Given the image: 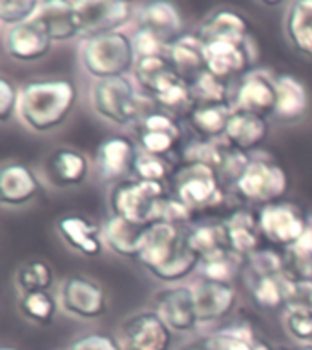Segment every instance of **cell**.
<instances>
[{
	"label": "cell",
	"mask_w": 312,
	"mask_h": 350,
	"mask_svg": "<svg viewBox=\"0 0 312 350\" xmlns=\"http://www.w3.org/2000/svg\"><path fill=\"white\" fill-rule=\"evenodd\" d=\"M137 261L153 278L164 283H177L201 265L188 245L186 232L181 226L163 221L148 224L144 245Z\"/></svg>",
	"instance_id": "cell-1"
},
{
	"label": "cell",
	"mask_w": 312,
	"mask_h": 350,
	"mask_svg": "<svg viewBox=\"0 0 312 350\" xmlns=\"http://www.w3.org/2000/svg\"><path fill=\"white\" fill-rule=\"evenodd\" d=\"M77 104V88L66 79L31 81L21 88L18 117L37 133L59 128Z\"/></svg>",
	"instance_id": "cell-2"
},
{
	"label": "cell",
	"mask_w": 312,
	"mask_h": 350,
	"mask_svg": "<svg viewBox=\"0 0 312 350\" xmlns=\"http://www.w3.org/2000/svg\"><path fill=\"white\" fill-rule=\"evenodd\" d=\"M92 106L112 124H135L153 111L150 97H142L135 90V84L128 77H115L97 81L92 88Z\"/></svg>",
	"instance_id": "cell-3"
},
{
	"label": "cell",
	"mask_w": 312,
	"mask_h": 350,
	"mask_svg": "<svg viewBox=\"0 0 312 350\" xmlns=\"http://www.w3.org/2000/svg\"><path fill=\"white\" fill-rule=\"evenodd\" d=\"M81 62L88 75L97 81L126 77L137 64L131 37L114 31L86 38L81 46Z\"/></svg>",
	"instance_id": "cell-4"
},
{
	"label": "cell",
	"mask_w": 312,
	"mask_h": 350,
	"mask_svg": "<svg viewBox=\"0 0 312 350\" xmlns=\"http://www.w3.org/2000/svg\"><path fill=\"white\" fill-rule=\"evenodd\" d=\"M172 196L185 202L192 212L218 208L224 201L223 180L210 166L185 163L172 175Z\"/></svg>",
	"instance_id": "cell-5"
},
{
	"label": "cell",
	"mask_w": 312,
	"mask_h": 350,
	"mask_svg": "<svg viewBox=\"0 0 312 350\" xmlns=\"http://www.w3.org/2000/svg\"><path fill=\"white\" fill-rule=\"evenodd\" d=\"M168 196L161 183H148L141 179H126L117 183L109 191V208L117 217H122L133 224L155 223L157 208Z\"/></svg>",
	"instance_id": "cell-6"
},
{
	"label": "cell",
	"mask_w": 312,
	"mask_h": 350,
	"mask_svg": "<svg viewBox=\"0 0 312 350\" xmlns=\"http://www.w3.org/2000/svg\"><path fill=\"white\" fill-rule=\"evenodd\" d=\"M289 175L270 159H248V163L234 180L235 191L254 204H272L289 191Z\"/></svg>",
	"instance_id": "cell-7"
},
{
	"label": "cell",
	"mask_w": 312,
	"mask_h": 350,
	"mask_svg": "<svg viewBox=\"0 0 312 350\" xmlns=\"http://www.w3.org/2000/svg\"><path fill=\"white\" fill-rule=\"evenodd\" d=\"M207 70L229 82L234 77H245L254 71L257 60L256 44L246 38H218L205 42Z\"/></svg>",
	"instance_id": "cell-8"
},
{
	"label": "cell",
	"mask_w": 312,
	"mask_h": 350,
	"mask_svg": "<svg viewBox=\"0 0 312 350\" xmlns=\"http://www.w3.org/2000/svg\"><path fill=\"white\" fill-rule=\"evenodd\" d=\"M257 219L263 239H267L274 246H281L285 250L294 246L303 237L311 217L296 202L278 201L261 206Z\"/></svg>",
	"instance_id": "cell-9"
},
{
	"label": "cell",
	"mask_w": 312,
	"mask_h": 350,
	"mask_svg": "<svg viewBox=\"0 0 312 350\" xmlns=\"http://www.w3.org/2000/svg\"><path fill=\"white\" fill-rule=\"evenodd\" d=\"M73 10L82 40L119 31L135 15L130 2L125 0H73Z\"/></svg>",
	"instance_id": "cell-10"
},
{
	"label": "cell",
	"mask_w": 312,
	"mask_h": 350,
	"mask_svg": "<svg viewBox=\"0 0 312 350\" xmlns=\"http://www.w3.org/2000/svg\"><path fill=\"white\" fill-rule=\"evenodd\" d=\"M59 303L70 316L97 319L108 310V297L97 281L86 275H71L62 283Z\"/></svg>",
	"instance_id": "cell-11"
},
{
	"label": "cell",
	"mask_w": 312,
	"mask_h": 350,
	"mask_svg": "<svg viewBox=\"0 0 312 350\" xmlns=\"http://www.w3.org/2000/svg\"><path fill=\"white\" fill-rule=\"evenodd\" d=\"M276 103H278L276 79L265 71L257 70L241 77L230 97V106L235 111H248L265 119L268 115H274Z\"/></svg>",
	"instance_id": "cell-12"
},
{
	"label": "cell",
	"mask_w": 312,
	"mask_h": 350,
	"mask_svg": "<svg viewBox=\"0 0 312 350\" xmlns=\"http://www.w3.org/2000/svg\"><path fill=\"white\" fill-rule=\"evenodd\" d=\"M125 350H170L174 332L155 312H141L122 325Z\"/></svg>",
	"instance_id": "cell-13"
},
{
	"label": "cell",
	"mask_w": 312,
	"mask_h": 350,
	"mask_svg": "<svg viewBox=\"0 0 312 350\" xmlns=\"http://www.w3.org/2000/svg\"><path fill=\"white\" fill-rule=\"evenodd\" d=\"M137 124L141 152L148 155L166 157L183 137L179 120L175 119V115L163 109H153L152 113H148Z\"/></svg>",
	"instance_id": "cell-14"
},
{
	"label": "cell",
	"mask_w": 312,
	"mask_h": 350,
	"mask_svg": "<svg viewBox=\"0 0 312 350\" xmlns=\"http://www.w3.org/2000/svg\"><path fill=\"white\" fill-rule=\"evenodd\" d=\"M139 153L141 152L137 150L135 142L128 137H109L101 142L95 155L99 177L106 183H122L135 172Z\"/></svg>",
	"instance_id": "cell-15"
},
{
	"label": "cell",
	"mask_w": 312,
	"mask_h": 350,
	"mask_svg": "<svg viewBox=\"0 0 312 350\" xmlns=\"http://www.w3.org/2000/svg\"><path fill=\"white\" fill-rule=\"evenodd\" d=\"M155 314L172 332L186 334L199 325L192 286H172L155 295Z\"/></svg>",
	"instance_id": "cell-16"
},
{
	"label": "cell",
	"mask_w": 312,
	"mask_h": 350,
	"mask_svg": "<svg viewBox=\"0 0 312 350\" xmlns=\"http://www.w3.org/2000/svg\"><path fill=\"white\" fill-rule=\"evenodd\" d=\"M51 37L37 16L21 26L8 27L4 35V48L13 60L37 62L51 49Z\"/></svg>",
	"instance_id": "cell-17"
},
{
	"label": "cell",
	"mask_w": 312,
	"mask_h": 350,
	"mask_svg": "<svg viewBox=\"0 0 312 350\" xmlns=\"http://www.w3.org/2000/svg\"><path fill=\"white\" fill-rule=\"evenodd\" d=\"M192 290H194L199 325H212L229 317L237 301L234 284L213 283L201 279L192 286Z\"/></svg>",
	"instance_id": "cell-18"
},
{
	"label": "cell",
	"mask_w": 312,
	"mask_h": 350,
	"mask_svg": "<svg viewBox=\"0 0 312 350\" xmlns=\"http://www.w3.org/2000/svg\"><path fill=\"white\" fill-rule=\"evenodd\" d=\"M90 172V161L84 153L73 148L55 150L44 163V174L53 186L70 188L81 185Z\"/></svg>",
	"instance_id": "cell-19"
},
{
	"label": "cell",
	"mask_w": 312,
	"mask_h": 350,
	"mask_svg": "<svg viewBox=\"0 0 312 350\" xmlns=\"http://www.w3.org/2000/svg\"><path fill=\"white\" fill-rule=\"evenodd\" d=\"M146 226L142 224H133L117 215H109L103 224V239L104 245L109 250L126 259H139V254L144 245L146 237Z\"/></svg>",
	"instance_id": "cell-20"
},
{
	"label": "cell",
	"mask_w": 312,
	"mask_h": 350,
	"mask_svg": "<svg viewBox=\"0 0 312 350\" xmlns=\"http://www.w3.org/2000/svg\"><path fill=\"white\" fill-rule=\"evenodd\" d=\"M60 237L75 252L86 257H97L104 245L103 228L95 224L92 219L82 215H64L57 223Z\"/></svg>",
	"instance_id": "cell-21"
},
{
	"label": "cell",
	"mask_w": 312,
	"mask_h": 350,
	"mask_svg": "<svg viewBox=\"0 0 312 350\" xmlns=\"http://www.w3.org/2000/svg\"><path fill=\"white\" fill-rule=\"evenodd\" d=\"M40 191V180L21 163L5 164L0 170V201L8 206H22Z\"/></svg>",
	"instance_id": "cell-22"
},
{
	"label": "cell",
	"mask_w": 312,
	"mask_h": 350,
	"mask_svg": "<svg viewBox=\"0 0 312 350\" xmlns=\"http://www.w3.org/2000/svg\"><path fill=\"white\" fill-rule=\"evenodd\" d=\"M135 24L141 29L155 33L166 42L172 44L183 35V21L179 11L170 2H146L139 5L135 13Z\"/></svg>",
	"instance_id": "cell-23"
},
{
	"label": "cell",
	"mask_w": 312,
	"mask_h": 350,
	"mask_svg": "<svg viewBox=\"0 0 312 350\" xmlns=\"http://www.w3.org/2000/svg\"><path fill=\"white\" fill-rule=\"evenodd\" d=\"M268 137V122L265 117L248 113V111H235L230 117V122L224 131V142L237 152L246 153L256 150Z\"/></svg>",
	"instance_id": "cell-24"
},
{
	"label": "cell",
	"mask_w": 312,
	"mask_h": 350,
	"mask_svg": "<svg viewBox=\"0 0 312 350\" xmlns=\"http://www.w3.org/2000/svg\"><path fill=\"white\" fill-rule=\"evenodd\" d=\"M197 350H276V347L259 338L250 325L239 323L218 332L196 339Z\"/></svg>",
	"instance_id": "cell-25"
},
{
	"label": "cell",
	"mask_w": 312,
	"mask_h": 350,
	"mask_svg": "<svg viewBox=\"0 0 312 350\" xmlns=\"http://www.w3.org/2000/svg\"><path fill=\"white\" fill-rule=\"evenodd\" d=\"M226 234H229L230 250L237 256L248 257L261 246L263 234L259 228V219L248 210H237L224 221Z\"/></svg>",
	"instance_id": "cell-26"
},
{
	"label": "cell",
	"mask_w": 312,
	"mask_h": 350,
	"mask_svg": "<svg viewBox=\"0 0 312 350\" xmlns=\"http://www.w3.org/2000/svg\"><path fill=\"white\" fill-rule=\"evenodd\" d=\"M168 60L174 66V70L179 73L185 81L190 82L199 73L207 71V57H205V42L199 35H181L177 40L170 44Z\"/></svg>",
	"instance_id": "cell-27"
},
{
	"label": "cell",
	"mask_w": 312,
	"mask_h": 350,
	"mask_svg": "<svg viewBox=\"0 0 312 350\" xmlns=\"http://www.w3.org/2000/svg\"><path fill=\"white\" fill-rule=\"evenodd\" d=\"M250 273V272H248ZM252 299L256 305L265 310H276L281 306H287L292 299V288L294 281H290L285 273L278 275H254L250 273L246 279Z\"/></svg>",
	"instance_id": "cell-28"
},
{
	"label": "cell",
	"mask_w": 312,
	"mask_h": 350,
	"mask_svg": "<svg viewBox=\"0 0 312 350\" xmlns=\"http://www.w3.org/2000/svg\"><path fill=\"white\" fill-rule=\"evenodd\" d=\"M37 18L42 22L53 42H64L81 37L77 24L73 2L70 0H48L42 2Z\"/></svg>",
	"instance_id": "cell-29"
},
{
	"label": "cell",
	"mask_w": 312,
	"mask_h": 350,
	"mask_svg": "<svg viewBox=\"0 0 312 350\" xmlns=\"http://www.w3.org/2000/svg\"><path fill=\"white\" fill-rule=\"evenodd\" d=\"M276 92H278V103H276L274 115L279 120L292 122L307 113L309 93L300 79L292 75H279L276 79Z\"/></svg>",
	"instance_id": "cell-30"
},
{
	"label": "cell",
	"mask_w": 312,
	"mask_h": 350,
	"mask_svg": "<svg viewBox=\"0 0 312 350\" xmlns=\"http://www.w3.org/2000/svg\"><path fill=\"white\" fill-rule=\"evenodd\" d=\"M186 237H188V245H190L192 252L199 257L201 262L208 261L212 257L223 256L226 252H232L224 221L197 224L196 228L186 232Z\"/></svg>",
	"instance_id": "cell-31"
},
{
	"label": "cell",
	"mask_w": 312,
	"mask_h": 350,
	"mask_svg": "<svg viewBox=\"0 0 312 350\" xmlns=\"http://www.w3.org/2000/svg\"><path fill=\"white\" fill-rule=\"evenodd\" d=\"M197 35L203 42L218 38H246L250 37V24L237 11L218 10L203 22Z\"/></svg>",
	"instance_id": "cell-32"
},
{
	"label": "cell",
	"mask_w": 312,
	"mask_h": 350,
	"mask_svg": "<svg viewBox=\"0 0 312 350\" xmlns=\"http://www.w3.org/2000/svg\"><path fill=\"white\" fill-rule=\"evenodd\" d=\"M234 108L230 104H213V106H196L188 113V122L197 135L205 141H218L224 137Z\"/></svg>",
	"instance_id": "cell-33"
},
{
	"label": "cell",
	"mask_w": 312,
	"mask_h": 350,
	"mask_svg": "<svg viewBox=\"0 0 312 350\" xmlns=\"http://www.w3.org/2000/svg\"><path fill=\"white\" fill-rule=\"evenodd\" d=\"M287 37L300 53L312 57V0H298L287 13Z\"/></svg>",
	"instance_id": "cell-34"
},
{
	"label": "cell",
	"mask_w": 312,
	"mask_h": 350,
	"mask_svg": "<svg viewBox=\"0 0 312 350\" xmlns=\"http://www.w3.org/2000/svg\"><path fill=\"white\" fill-rule=\"evenodd\" d=\"M150 98L155 106L172 115H188L194 109L190 82L185 81L179 73H175L164 84H161Z\"/></svg>",
	"instance_id": "cell-35"
},
{
	"label": "cell",
	"mask_w": 312,
	"mask_h": 350,
	"mask_svg": "<svg viewBox=\"0 0 312 350\" xmlns=\"http://www.w3.org/2000/svg\"><path fill=\"white\" fill-rule=\"evenodd\" d=\"M192 100L196 106H213V104H230L232 90L229 82L219 79L210 71H203L190 81Z\"/></svg>",
	"instance_id": "cell-36"
},
{
	"label": "cell",
	"mask_w": 312,
	"mask_h": 350,
	"mask_svg": "<svg viewBox=\"0 0 312 350\" xmlns=\"http://www.w3.org/2000/svg\"><path fill=\"white\" fill-rule=\"evenodd\" d=\"M177 71L168 60L166 55L161 57H148V59H137V64L133 68V77L135 82L146 92V97H150L163 82H166Z\"/></svg>",
	"instance_id": "cell-37"
},
{
	"label": "cell",
	"mask_w": 312,
	"mask_h": 350,
	"mask_svg": "<svg viewBox=\"0 0 312 350\" xmlns=\"http://www.w3.org/2000/svg\"><path fill=\"white\" fill-rule=\"evenodd\" d=\"M230 152H232V148L226 142L221 144L218 141L199 139V141L192 142L185 148V161L186 163H199L205 164V166H210L221 177V172H223L224 164L229 161Z\"/></svg>",
	"instance_id": "cell-38"
},
{
	"label": "cell",
	"mask_w": 312,
	"mask_h": 350,
	"mask_svg": "<svg viewBox=\"0 0 312 350\" xmlns=\"http://www.w3.org/2000/svg\"><path fill=\"white\" fill-rule=\"evenodd\" d=\"M59 303L49 294L48 290H37V292H26L21 295L22 314L38 323V325H49L55 319Z\"/></svg>",
	"instance_id": "cell-39"
},
{
	"label": "cell",
	"mask_w": 312,
	"mask_h": 350,
	"mask_svg": "<svg viewBox=\"0 0 312 350\" xmlns=\"http://www.w3.org/2000/svg\"><path fill=\"white\" fill-rule=\"evenodd\" d=\"M243 265H246L245 257L237 256L234 252H226L223 256L212 257V259L201 262L203 279L213 281V283L232 284L235 275L241 272Z\"/></svg>",
	"instance_id": "cell-40"
},
{
	"label": "cell",
	"mask_w": 312,
	"mask_h": 350,
	"mask_svg": "<svg viewBox=\"0 0 312 350\" xmlns=\"http://www.w3.org/2000/svg\"><path fill=\"white\" fill-rule=\"evenodd\" d=\"M55 273L53 268L46 261H29L18 268L15 275L16 286L22 294L26 292H37V290H49L53 284Z\"/></svg>",
	"instance_id": "cell-41"
},
{
	"label": "cell",
	"mask_w": 312,
	"mask_h": 350,
	"mask_svg": "<svg viewBox=\"0 0 312 350\" xmlns=\"http://www.w3.org/2000/svg\"><path fill=\"white\" fill-rule=\"evenodd\" d=\"M283 323L290 338H294L301 345L312 343V308L289 303L285 306Z\"/></svg>",
	"instance_id": "cell-42"
},
{
	"label": "cell",
	"mask_w": 312,
	"mask_h": 350,
	"mask_svg": "<svg viewBox=\"0 0 312 350\" xmlns=\"http://www.w3.org/2000/svg\"><path fill=\"white\" fill-rule=\"evenodd\" d=\"M40 5L42 2H37V0H2L0 2V22L5 27L26 24L38 15Z\"/></svg>",
	"instance_id": "cell-43"
},
{
	"label": "cell",
	"mask_w": 312,
	"mask_h": 350,
	"mask_svg": "<svg viewBox=\"0 0 312 350\" xmlns=\"http://www.w3.org/2000/svg\"><path fill=\"white\" fill-rule=\"evenodd\" d=\"M283 273L290 281H312V254L305 252L298 245L283 250Z\"/></svg>",
	"instance_id": "cell-44"
},
{
	"label": "cell",
	"mask_w": 312,
	"mask_h": 350,
	"mask_svg": "<svg viewBox=\"0 0 312 350\" xmlns=\"http://www.w3.org/2000/svg\"><path fill=\"white\" fill-rule=\"evenodd\" d=\"M137 179L148 180V183H161L168 179L172 174V164L166 161V157H157V155H148V153H139V159L135 163Z\"/></svg>",
	"instance_id": "cell-45"
},
{
	"label": "cell",
	"mask_w": 312,
	"mask_h": 350,
	"mask_svg": "<svg viewBox=\"0 0 312 350\" xmlns=\"http://www.w3.org/2000/svg\"><path fill=\"white\" fill-rule=\"evenodd\" d=\"M248 272L254 275H278L283 273V252L274 248H259L246 259Z\"/></svg>",
	"instance_id": "cell-46"
},
{
	"label": "cell",
	"mask_w": 312,
	"mask_h": 350,
	"mask_svg": "<svg viewBox=\"0 0 312 350\" xmlns=\"http://www.w3.org/2000/svg\"><path fill=\"white\" fill-rule=\"evenodd\" d=\"M131 44L135 51L137 59H148V57H161L168 53L170 44L161 38L155 33L135 27V31L131 35Z\"/></svg>",
	"instance_id": "cell-47"
},
{
	"label": "cell",
	"mask_w": 312,
	"mask_h": 350,
	"mask_svg": "<svg viewBox=\"0 0 312 350\" xmlns=\"http://www.w3.org/2000/svg\"><path fill=\"white\" fill-rule=\"evenodd\" d=\"M194 212L190 208L186 206L185 202H181L179 199H175L174 196H166L161 201L157 208V219L155 221H163V223L175 224V226H181V224H186L192 219Z\"/></svg>",
	"instance_id": "cell-48"
},
{
	"label": "cell",
	"mask_w": 312,
	"mask_h": 350,
	"mask_svg": "<svg viewBox=\"0 0 312 350\" xmlns=\"http://www.w3.org/2000/svg\"><path fill=\"white\" fill-rule=\"evenodd\" d=\"M21 104V90L10 81L2 77L0 79V120L8 122L15 113H18Z\"/></svg>",
	"instance_id": "cell-49"
},
{
	"label": "cell",
	"mask_w": 312,
	"mask_h": 350,
	"mask_svg": "<svg viewBox=\"0 0 312 350\" xmlns=\"http://www.w3.org/2000/svg\"><path fill=\"white\" fill-rule=\"evenodd\" d=\"M68 350H125V349H122V345H120L114 336L103 334V332H93L75 339V341L68 347Z\"/></svg>",
	"instance_id": "cell-50"
},
{
	"label": "cell",
	"mask_w": 312,
	"mask_h": 350,
	"mask_svg": "<svg viewBox=\"0 0 312 350\" xmlns=\"http://www.w3.org/2000/svg\"><path fill=\"white\" fill-rule=\"evenodd\" d=\"M290 303H298V305L312 308V281L294 283V288H292V299H290Z\"/></svg>",
	"instance_id": "cell-51"
},
{
	"label": "cell",
	"mask_w": 312,
	"mask_h": 350,
	"mask_svg": "<svg viewBox=\"0 0 312 350\" xmlns=\"http://www.w3.org/2000/svg\"><path fill=\"white\" fill-rule=\"evenodd\" d=\"M296 245L303 248L305 252H309V254H312V217L309 219V226H307L305 234H303V237Z\"/></svg>",
	"instance_id": "cell-52"
},
{
	"label": "cell",
	"mask_w": 312,
	"mask_h": 350,
	"mask_svg": "<svg viewBox=\"0 0 312 350\" xmlns=\"http://www.w3.org/2000/svg\"><path fill=\"white\" fill-rule=\"evenodd\" d=\"M181 350H197L196 341H194V343H190V345H186V347H183V349H181Z\"/></svg>",
	"instance_id": "cell-53"
},
{
	"label": "cell",
	"mask_w": 312,
	"mask_h": 350,
	"mask_svg": "<svg viewBox=\"0 0 312 350\" xmlns=\"http://www.w3.org/2000/svg\"><path fill=\"white\" fill-rule=\"evenodd\" d=\"M294 350H312V343L300 345V347H298V349H294Z\"/></svg>",
	"instance_id": "cell-54"
},
{
	"label": "cell",
	"mask_w": 312,
	"mask_h": 350,
	"mask_svg": "<svg viewBox=\"0 0 312 350\" xmlns=\"http://www.w3.org/2000/svg\"><path fill=\"white\" fill-rule=\"evenodd\" d=\"M2 350H15V349H11V347H4V349Z\"/></svg>",
	"instance_id": "cell-55"
}]
</instances>
